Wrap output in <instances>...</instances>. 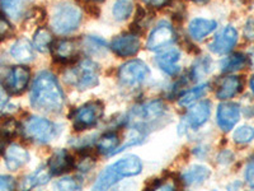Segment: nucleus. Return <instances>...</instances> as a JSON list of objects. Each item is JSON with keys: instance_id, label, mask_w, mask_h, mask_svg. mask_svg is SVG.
<instances>
[{"instance_id": "f257e3e1", "label": "nucleus", "mask_w": 254, "mask_h": 191, "mask_svg": "<svg viewBox=\"0 0 254 191\" xmlns=\"http://www.w3.org/2000/svg\"><path fill=\"white\" fill-rule=\"evenodd\" d=\"M31 104L42 112H59L65 103L63 90L56 77L50 72L38 73L31 87Z\"/></svg>"}, {"instance_id": "f03ea898", "label": "nucleus", "mask_w": 254, "mask_h": 191, "mask_svg": "<svg viewBox=\"0 0 254 191\" xmlns=\"http://www.w3.org/2000/svg\"><path fill=\"white\" fill-rule=\"evenodd\" d=\"M81 10L70 1H61L54 8L51 26L59 35H69L79 28L81 22Z\"/></svg>"}, {"instance_id": "7ed1b4c3", "label": "nucleus", "mask_w": 254, "mask_h": 191, "mask_svg": "<svg viewBox=\"0 0 254 191\" xmlns=\"http://www.w3.org/2000/svg\"><path fill=\"white\" fill-rule=\"evenodd\" d=\"M22 133L27 139L37 144H47L59 134L58 125L40 116H31L24 121Z\"/></svg>"}, {"instance_id": "20e7f679", "label": "nucleus", "mask_w": 254, "mask_h": 191, "mask_svg": "<svg viewBox=\"0 0 254 191\" xmlns=\"http://www.w3.org/2000/svg\"><path fill=\"white\" fill-rule=\"evenodd\" d=\"M66 81L81 91L94 88L99 83V67L93 60L85 59L70 70Z\"/></svg>"}, {"instance_id": "39448f33", "label": "nucleus", "mask_w": 254, "mask_h": 191, "mask_svg": "<svg viewBox=\"0 0 254 191\" xmlns=\"http://www.w3.org/2000/svg\"><path fill=\"white\" fill-rule=\"evenodd\" d=\"M165 115V104L162 101H150L139 104L130 112L131 125L139 130L160 120Z\"/></svg>"}, {"instance_id": "423d86ee", "label": "nucleus", "mask_w": 254, "mask_h": 191, "mask_svg": "<svg viewBox=\"0 0 254 191\" xmlns=\"http://www.w3.org/2000/svg\"><path fill=\"white\" fill-rule=\"evenodd\" d=\"M150 76V69L141 60H130L125 63L119 70V79L122 84L133 87L146 81Z\"/></svg>"}, {"instance_id": "0eeeda50", "label": "nucleus", "mask_w": 254, "mask_h": 191, "mask_svg": "<svg viewBox=\"0 0 254 191\" xmlns=\"http://www.w3.org/2000/svg\"><path fill=\"white\" fill-rule=\"evenodd\" d=\"M177 33L171 23L160 22L147 37L146 46L150 51H160L176 42Z\"/></svg>"}, {"instance_id": "6e6552de", "label": "nucleus", "mask_w": 254, "mask_h": 191, "mask_svg": "<svg viewBox=\"0 0 254 191\" xmlns=\"http://www.w3.org/2000/svg\"><path fill=\"white\" fill-rule=\"evenodd\" d=\"M103 115V104L101 102H89L76 111L74 116L75 130H85L94 126Z\"/></svg>"}, {"instance_id": "1a4fd4ad", "label": "nucleus", "mask_w": 254, "mask_h": 191, "mask_svg": "<svg viewBox=\"0 0 254 191\" xmlns=\"http://www.w3.org/2000/svg\"><path fill=\"white\" fill-rule=\"evenodd\" d=\"M111 49L116 55L122 58L136 55L140 50V38L135 33H125L117 36L111 42Z\"/></svg>"}, {"instance_id": "9d476101", "label": "nucleus", "mask_w": 254, "mask_h": 191, "mask_svg": "<svg viewBox=\"0 0 254 191\" xmlns=\"http://www.w3.org/2000/svg\"><path fill=\"white\" fill-rule=\"evenodd\" d=\"M31 72L26 67H14L9 70L5 78V88L12 95H20L24 92L29 83Z\"/></svg>"}, {"instance_id": "9b49d317", "label": "nucleus", "mask_w": 254, "mask_h": 191, "mask_svg": "<svg viewBox=\"0 0 254 191\" xmlns=\"http://www.w3.org/2000/svg\"><path fill=\"white\" fill-rule=\"evenodd\" d=\"M211 115V103L208 101H202L190 107L183 117V125L188 129H198L208 120Z\"/></svg>"}, {"instance_id": "f8f14e48", "label": "nucleus", "mask_w": 254, "mask_h": 191, "mask_svg": "<svg viewBox=\"0 0 254 191\" xmlns=\"http://www.w3.org/2000/svg\"><path fill=\"white\" fill-rule=\"evenodd\" d=\"M238 42V32L234 27L228 26L220 32L210 44V50L217 55H224L233 50Z\"/></svg>"}, {"instance_id": "ddd939ff", "label": "nucleus", "mask_w": 254, "mask_h": 191, "mask_svg": "<svg viewBox=\"0 0 254 191\" xmlns=\"http://www.w3.org/2000/svg\"><path fill=\"white\" fill-rule=\"evenodd\" d=\"M240 117L239 104L225 102L217 107V124L222 131H230Z\"/></svg>"}, {"instance_id": "4468645a", "label": "nucleus", "mask_w": 254, "mask_h": 191, "mask_svg": "<svg viewBox=\"0 0 254 191\" xmlns=\"http://www.w3.org/2000/svg\"><path fill=\"white\" fill-rule=\"evenodd\" d=\"M4 161L9 171H18L29 161L28 152L19 144H10L5 149Z\"/></svg>"}, {"instance_id": "2eb2a0df", "label": "nucleus", "mask_w": 254, "mask_h": 191, "mask_svg": "<svg viewBox=\"0 0 254 191\" xmlns=\"http://www.w3.org/2000/svg\"><path fill=\"white\" fill-rule=\"evenodd\" d=\"M179 61H181V52L176 49L168 50V51L163 52L158 58L155 59V63L165 74L168 76H177L179 72H181V65H179Z\"/></svg>"}, {"instance_id": "dca6fc26", "label": "nucleus", "mask_w": 254, "mask_h": 191, "mask_svg": "<svg viewBox=\"0 0 254 191\" xmlns=\"http://www.w3.org/2000/svg\"><path fill=\"white\" fill-rule=\"evenodd\" d=\"M112 168L121 179L122 177H132L141 174L142 163L139 157L131 154V156L125 157V158H121L120 161L113 163Z\"/></svg>"}, {"instance_id": "f3484780", "label": "nucleus", "mask_w": 254, "mask_h": 191, "mask_svg": "<svg viewBox=\"0 0 254 191\" xmlns=\"http://www.w3.org/2000/svg\"><path fill=\"white\" fill-rule=\"evenodd\" d=\"M31 0H0V10L9 19L20 20L26 15Z\"/></svg>"}, {"instance_id": "a211bd4d", "label": "nucleus", "mask_w": 254, "mask_h": 191, "mask_svg": "<svg viewBox=\"0 0 254 191\" xmlns=\"http://www.w3.org/2000/svg\"><path fill=\"white\" fill-rule=\"evenodd\" d=\"M47 167L51 171V174L63 175L74 167V159L70 157V154L66 151L60 149V151H56L52 154L51 158L49 159Z\"/></svg>"}, {"instance_id": "6ab92c4d", "label": "nucleus", "mask_w": 254, "mask_h": 191, "mask_svg": "<svg viewBox=\"0 0 254 191\" xmlns=\"http://www.w3.org/2000/svg\"><path fill=\"white\" fill-rule=\"evenodd\" d=\"M217 23L212 19H205V18H194L190 20V26H188V33L193 40L201 41L208 36L210 33L216 29Z\"/></svg>"}, {"instance_id": "aec40b11", "label": "nucleus", "mask_w": 254, "mask_h": 191, "mask_svg": "<svg viewBox=\"0 0 254 191\" xmlns=\"http://www.w3.org/2000/svg\"><path fill=\"white\" fill-rule=\"evenodd\" d=\"M52 54L58 60L69 61L78 55V44L75 40H59L51 46Z\"/></svg>"}, {"instance_id": "412c9836", "label": "nucleus", "mask_w": 254, "mask_h": 191, "mask_svg": "<svg viewBox=\"0 0 254 191\" xmlns=\"http://www.w3.org/2000/svg\"><path fill=\"white\" fill-rule=\"evenodd\" d=\"M10 55L18 63H29L35 58V52H33V45L29 42L27 38L20 37L15 41L14 44L10 47Z\"/></svg>"}, {"instance_id": "4be33fe9", "label": "nucleus", "mask_w": 254, "mask_h": 191, "mask_svg": "<svg viewBox=\"0 0 254 191\" xmlns=\"http://www.w3.org/2000/svg\"><path fill=\"white\" fill-rule=\"evenodd\" d=\"M243 90V82L239 77L230 76L222 79L217 88L216 96L220 99H228L237 96L238 93L242 92Z\"/></svg>"}, {"instance_id": "5701e85b", "label": "nucleus", "mask_w": 254, "mask_h": 191, "mask_svg": "<svg viewBox=\"0 0 254 191\" xmlns=\"http://www.w3.org/2000/svg\"><path fill=\"white\" fill-rule=\"evenodd\" d=\"M210 175L211 172L207 167L196 165L188 168L187 171L182 175V181L187 186H197L205 183L206 180L210 177Z\"/></svg>"}, {"instance_id": "b1692460", "label": "nucleus", "mask_w": 254, "mask_h": 191, "mask_svg": "<svg viewBox=\"0 0 254 191\" xmlns=\"http://www.w3.org/2000/svg\"><path fill=\"white\" fill-rule=\"evenodd\" d=\"M51 171L49 170V167H40L38 170H36L33 174L28 175L27 177H24L23 183H22V188L27 189H33L37 188V186H42L45 184H47L50 181V177H51Z\"/></svg>"}, {"instance_id": "393cba45", "label": "nucleus", "mask_w": 254, "mask_h": 191, "mask_svg": "<svg viewBox=\"0 0 254 191\" xmlns=\"http://www.w3.org/2000/svg\"><path fill=\"white\" fill-rule=\"evenodd\" d=\"M121 180V177L117 175V172L112 168V166H108L104 171L101 172L97 181H95L93 189L94 190H106V189L112 188L115 184H117Z\"/></svg>"}, {"instance_id": "a878e982", "label": "nucleus", "mask_w": 254, "mask_h": 191, "mask_svg": "<svg viewBox=\"0 0 254 191\" xmlns=\"http://www.w3.org/2000/svg\"><path fill=\"white\" fill-rule=\"evenodd\" d=\"M120 144V138L116 133H107L102 135L99 138L98 143H97V148H98L99 153L110 154L115 153L117 147Z\"/></svg>"}, {"instance_id": "bb28decb", "label": "nucleus", "mask_w": 254, "mask_h": 191, "mask_svg": "<svg viewBox=\"0 0 254 191\" xmlns=\"http://www.w3.org/2000/svg\"><path fill=\"white\" fill-rule=\"evenodd\" d=\"M52 33L47 28L41 27L33 35V47L40 52H45L51 47L52 45Z\"/></svg>"}, {"instance_id": "cd10ccee", "label": "nucleus", "mask_w": 254, "mask_h": 191, "mask_svg": "<svg viewBox=\"0 0 254 191\" xmlns=\"http://www.w3.org/2000/svg\"><path fill=\"white\" fill-rule=\"evenodd\" d=\"M207 84H201L198 87H194L192 88V90L187 91L185 95H182L179 97L178 103L181 104V106H183V107H187V106L192 104L193 102H196L198 98H201V97L207 92Z\"/></svg>"}, {"instance_id": "c85d7f7f", "label": "nucleus", "mask_w": 254, "mask_h": 191, "mask_svg": "<svg viewBox=\"0 0 254 191\" xmlns=\"http://www.w3.org/2000/svg\"><path fill=\"white\" fill-rule=\"evenodd\" d=\"M247 64H248V60L243 54H234L222 61V72H235V70L243 69Z\"/></svg>"}, {"instance_id": "c756f323", "label": "nucleus", "mask_w": 254, "mask_h": 191, "mask_svg": "<svg viewBox=\"0 0 254 191\" xmlns=\"http://www.w3.org/2000/svg\"><path fill=\"white\" fill-rule=\"evenodd\" d=\"M83 46L85 47L88 54H90V55H97V54H101V52H103L106 50L107 44H106V41L99 37L87 36V37L84 38Z\"/></svg>"}, {"instance_id": "7c9ffc66", "label": "nucleus", "mask_w": 254, "mask_h": 191, "mask_svg": "<svg viewBox=\"0 0 254 191\" xmlns=\"http://www.w3.org/2000/svg\"><path fill=\"white\" fill-rule=\"evenodd\" d=\"M233 139L238 144H247V143L252 142L254 139V127L244 125L237 129L233 135Z\"/></svg>"}, {"instance_id": "2f4dec72", "label": "nucleus", "mask_w": 254, "mask_h": 191, "mask_svg": "<svg viewBox=\"0 0 254 191\" xmlns=\"http://www.w3.org/2000/svg\"><path fill=\"white\" fill-rule=\"evenodd\" d=\"M113 17L117 20H125L130 17V14L132 13V4L130 1H117L113 6Z\"/></svg>"}, {"instance_id": "473e14b6", "label": "nucleus", "mask_w": 254, "mask_h": 191, "mask_svg": "<svg viewBox=\"0 0 254 191\" xmlns=\"http://www.w3.org/2000/svg\"><path fill=\"white\" fill-rule=\"evenodd\" d=\"M55 188L58 190H79L81 188V181L76 177H64L55 183Z\"/></svg>"}, {"instance_id": "72a5a7b5", "label": "nucleus", "mask_w": 254, "mask_h": 191, "mask_svg": "<svg viewBox=\"0 0 254 191\" xmlns=\"http://www.w3.org/2000/svg\"><path fill=\"white\" fill-rule=\"evenodd\" d=\"M208 70H210V61L207 59H201V60H198L194 64L190 73H192V77H193L194 81H197L198 78L205 76Z\"/></svg>"}, {"instance_id": "f704fd0d", "label": "nucleus", "mask_w": 254, "mask_h": 191, "mask_svg": "<svg viewBox=\"0 0 254 191\" xmlns=\"http://www.w3.org/2000/svg\"><path fill=\"white\" fill-rule=\"evenodd\" d=\"M18 131V124L14 120H8V121L4 122L1 125V129H0V134L4 136V138H9V136H13Z\"/></svg>"}, {"instance_id": "c9c22d12", "label": "nucleus", "mask_w": 254, "mask_h": 191, "mask_svg": "<svg viewBox=\"0 0 254 191\" xmlns=\"http://www.w3.org/2000/svg\"><path fill=\"white\" fill-rule=\"evenodd\" d=\"M13 33L12 24L9 23L8 18L4 14H0V40L9 37Z\"/></svg>"}, {"instance_id": "e433bc0d", "label": "nucleus", "mask_w": 254, "mask_h": 191, "mask_svg": "<svg viewBox=\"0 0 254 191\" xmlns=\"http://www.w3.org/2000/svg\"><path fill=\"white\" fill-rule=\"evenodd\" d=\"M178 188V184L172 179H163L159 180L154 184V190H176Z\"/></svg>"}, {"instance_id": "4c0bfd02", "label": "nucleus", "mask_w": 254, "mask_h": 191, "mask_svg": "<svg viewBox=\"0 0 254 191\" xmlns=\"http://www.w3.org/2000/svg\"><path fill=\"white\" fill-rule=\"evenodd\" d=\"M94 158H93L92 156H83L81 157V159L79 161L78 163V168L80 170V171L83 172H88L92 170V167L94 166Z\"/></svg>"}, {"instance_id": "58836bf2", "label": "nucleus", "mask_w": 254, "mask_h": 191, "mask_svg": "<svg viewBox=\"0 0 254 191\" xmlns=\"http://www.w3.org/2000/svg\"><path fill=\"white\" fill-rule=\"evenodd\" d=\"M15 188V181L13 177L0 175V190H13Z\"/></svg>"}, {"instance_id": "ea45409f", "label": "nucleus", "mask_w": 254, "mask_h": 191, "mask_svg": "<svg viewBox=\"0 0 254 191\" xmlns=\"http://www.w3.org/2000/svg\"><path fill=\"white\" fill-rule=\"evenodd\" d=\"M246 180L248 185L251 186L252 189H254V158L252 159L251 162L248 163L246 170Z\"/></svg>"}, {"instance_id": "a19ab883", "label": "nucleus", "mask_w": 254, "mask_h": 191, "mask_svg": "<svg viewBox=\"0 0 254 191\" xmlns=\"http://www.w3.org/2000/svg\"><path fill=\"white\" fill-rule=\"evenodd\" d=\"M8 106V91L0 84V113L3 112Z\"/></svg>"}, {"instance_id": "79ce46f5", "label": "nucleus", "mask_w": 254, "mask_h": 191, "mask_svg": "<svg viewBox=\"0 0 254 191\" xmlns=\"http://www.w3.org/2000/svg\"><path fill=\"white\" fill-rule=\"evenodd\" d=\"M147 5L154 6V8H162L169 3V0H144Z\"/></svg>"}, {"instance_id": "37998d69", "label": "nucleus", "mask_w": 254, "mask_h": 191, "mask_svg": "<svg viewBox=\"0 0 254 191\" xmlns=\"http://www.w3.org/2000/svg\"><path fill=\"white\" fill-rule=\"evenodd\" d=\"M4 139H5V138L0 134V152H1V149L4 148Z\"/></svg>"}, {"instance_id": "c03bdc74", "label": "nucleus", "mask_w": 254, "mask_h": 191, "mask_svg": "<svg viewBox=\"0 0 254 191\" xmlns=\"http://www.w3.org/2000/svg\"><path fill=\"white\" fill-rule=\"evenodd\" d=\"M251 88H252V92L254 93V77H252L251 79Z\"/></svg>"}, {"instance_id": "a18cd8bd", "label": "nucleus", "mask_w": 254, "mask_h": 191, "mask_svg": "<svg viewBox=\"0 0 254 191\" xmlns=\"http://www.w3.org/2000/svg\"><path fill=\"white\" fill-rule=\"evenodd\" d=\"M193 1H197V3H203V1H206V0H193Z\"/></svg>"}, {"instance_id": "49530a36", "label": "nucleus", "mask_w": 254, "mask_h": 191, "mask_svg": "<svg viewBox=\"0 0 254 191\" xmlns=\"http://www.w3.org/2000/svg\"><path fill=\"white\" fill-rule=\"evenodd\" d=\"M93 1H103V0H93Z\"/></svg>"}]
</instances>
